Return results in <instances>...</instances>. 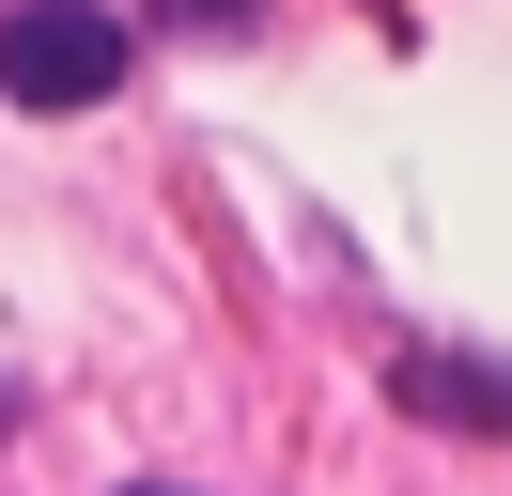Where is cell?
Returning a JSON list of instances; mask_svg holds the SVG:
<instances>
[{
	"mask_svg": "<svg viewBox=\"0 0 512 496\" xmlns=\"http://www.w3.org/2000/svg\"><path fill=\"white\" fill-rule=\"evenodd\" d=\"M125 78V16L109 0H16L0 16V93L16 109H94Z\"/></svg>",
	"mask_w": 512,
	"mask_h": 496,
	"instance_id": "1",
	"label": "cell"
},
{
	"mask_svg": "<svg viewBox=\"0 0 512 496\" xmlns=\"http://www.w3.org/2000/svg\"><path fill=\"white\" fill-rule=\"evenodd\" d=\"M404 403H435V419H481V434H512V388H497V372H466V357H404Z\"/></svg>",
	"mask_w": 512,
	"mask_h": 496,
	"instance_id": "2",
	"label": "cell"
},
{
	"mask_svg": "<svg viewBox=\"0 0 512 496\" xmlns=\"http://www.w3.org/2000/svg\"><path fill=\"white\" fill-rule=\"evenodd\" d=\"M171 31H233V16H264V0H156Z\"/></svg>",
	"mask_w": 512,
	"mask_h": 496,
	"instance_id": "3",
	"label": "cell"
}]
</instances>
